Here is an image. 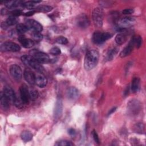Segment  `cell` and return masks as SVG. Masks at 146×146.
Returning <instances> with one entry per match:
<instances>
[{
  "label": "cell",
  "mask_w": 146,
  "mask_h": 146,
  "mask_svg": "<svg viewBox=\"0 0 146 146\" xmlns=\"http://www.w3.org/2000/svg\"><path fill=\"white\" fill-rule=\"evenodd\" d=\"M0 49L2 52H18L21 50V47L16 43L13 42H5L1 45Z\"/></svg>",
  "instance_id": "52a82bcc"
},
{
  "label": "cell",
  "mask_w": 146,
  "mask_h": 146,
  "mask_svg": "<svg viewBox=\"0 0 146 146\" xmlns=\"http://www.w3.org/2000/svg\"><path fill=\"white\" fill-rule=\"evenodd\" d=\"M0 102H1V106L3 110H7L9 108L10 101L6 96V95L3 94V92L1 93Z\"/></svg>",
  "instance_id": "ffe728a7"
},
{
  "label": "cell",
  "mask_w": 146,
  "mask_h": 146,
  "mask_svg": "<svg viewBox=\"0 0 146 146\" xmlns=\"http://www.w3.org/2000/svg\"><path fill=\"white\" fill-rule=\"evenodd\" d=\"M119 51V48L117 47H115L110 50H109L107 54V59L108 60H111L116 56Z\"/></svg>",
  "instance_id": "484cf974"
},
{
  "label": "cell",
  "mask_w": 146,
  "mask_h": 146,
  "mask_svg": "<svg viewBox=\"0 0 146 146\" xmlns=\"http://www.w3.org/2000/svg\"><path fill=\"white\" fill-rule=\"evenodd\" d=\"M134 40L133 37L131 39L128 45L121 51L120 54V56L121 58H124L128 55H129L132 51L133 48L134 47Z\"/></svg>",
  "instance_id": "2e32d148"
},
{
  "label": "cell",
  "mask_w": 146,
  "mask_h": 146,
  "mask_svg": "<svg viewBox=\"0 0 146 146\" xmlns=\"http://www.w3.org/2000/svg\"><path fill=\"white\" fill-rule=\"evenodd\" d=\"M92 136H93V139L94 140V141L98 144H100V140H99V136L98 135V133H96V132L94 130L92 132Z\"/></svg>",
  "instance_id": "8d00e7d4"
},
{
  "label": "cell",
  "mask_w": 146,
  "mask_h": 146,
  "mask_svg": "<svg viewBox=\"0 0 146 146\" xmlns=\"http://www.w3.org/2000/svg\"><path fill=\"white\" fill-rule=\"evenodd\" d=\"M94 24L96 27H102L103 25V11L99 7L95 8L92 14Z\"/></svg>",
  "instance_id": "5b68a950"
},
{
  "label": "cell",
  "mask_w": 146,
  "mask_h": 146,
  "mask_svg": "<svg viewBox=\"0 0 146 146\" xmlns=\"http://www.w3.org/2000/svg\"><path fill=\"white\" fill-rule=\"evenodd\" d=\"M99 58V52L96 50H91L87 52L84 61V67L86 70L90 71L97 65Z\"/></svg>",
  "instance_id": "6da1fadb"
},
{
  "label": "cell",
  "mask_w": 146,
  "mask_h": 146,
  "mask_svg": "<svg viewBox=\"0 0 146 146\" xmlns=\"http://www.w3.org/2000/svg\"><path fill=\"white\" fill-rule=\"evenodd\" d=\"M135 21V19L132 17H124L121 18L117 22V27L121 29H125L132 26Z\"/></svg>",
  "instance_id": "9c48e42d"
},
{
  "label": "cell",
  "mask_w": 146,
  "mask_h": 146,
  "mask_svg": "<svg viewBox=\"0 0 146 146\" xmlns=\"http://www.w3.org/2000/svg\"><path fill=\"white\" fill-rule=\"evenodd\" d=\"M30 55L40 63H48L50 60L48 55L43 52L39 51L36 50H33L30 52Z\"/></svg>",
  "instance_id": "8992f818"
},
{
  "label": "cell",
  "mask_w": 146,
  "mask_h": 146,
  "mask_svg": "<svg viewBox=\"0 0 146 146\" xmlns=\"http://www.w3.org/2000/svg\"><path fill=\"white\" fill-rule=\"evenodd\" d=\"M141 109V104L138 100L132 99L127 103V111L129 115L131 116L136 115Z\"/></svg>",
  "instance_id": "3957f363"
},
{
  "label": "cell",
  "mask_w": 146,
  "mask_h": 146,
  "mask_svg": "<svg viewBox=\"0 0 146 146\" xmlns=\"http://www.w3.org/2000/svg\"><path fill=\"white\" fill-rule=\"evenodd\" d=\"M63 112V103L62 99L59 98L57 99L54 110V117L55 119H58L60 117Z\"/></svg>",
  "instance_id": "4fadbf2b"
},
{
  "label": "cell",
  "mask_w": 146,
  "mask_h": 146,
  "mask_svg": "<svg viewBox=\"0 0 146 146\" xmlns=\"http://www.w3.org/2000/svg\"><path fill=\"white\" fill-rule=\"evenodd\" d=\"M55 145H59V146H71L73 145L74 143H72L70 141L66 140H63L59 141H57L55 144Z\"/></svg>",
  "instance_id": "1f68e13d"
},
{
  "label": "cell",
  "mask_w": 146,
  "mask_h": 146,
  "mask_svg": "<svg viewBox=\"0 0 146 146\" xmlns=\"http://www.w3.org/2000/svg\"><path fill=\"white\" fill-rule=\"evenodd\" d=\"M112 35L109 33H102L100 31H95L92 35V41L94 43L99 44L104 43L106 40L111 38Z\"/></svg>",
  "instance_id": "277c9868"
},
{
  "label": "cell",
  "mask_w": 146,
  "mask_h": 146,
  "mask_svg": "<svg viewBox=\"0 0 146 146\" xmlns=\"http://www.w3.org/2000/svg\"><path fill=\"white\" fill-rule=\"evenodd\" d=\"M23 2L21 1H5L4 2V4L5 6L9 9L15 10L17 7L21 6H22Z\"/></svg>",
  "instance_id": "d6986e66"
},
{
  "label": "cell",
  "mask_w": 146,
  "mask_h": 146,
  "mask_svg": "<svg viewBox=\"0 0 146 146\" xmlns=\"http://www.w3.org/2000/svg\"><path fill=\"white\" fill-rule=\"evenodd\" d=\"M122 13H123V14L128 15V14H131L133 13V10L132 9H125L123 10Z\"/></svg>",
  "instance_id": "f35d334b"
},
{
  "label": "cell",
  "mask_w": 146,
  "mask_h": 146,
  "mask_svg": "<svg viewBox=\"0 0 146 146\" xmlns=\"http://www.w3.org/2000/svg\"><path fill=\"white\" fill-rule=\"evenodd\" d=\"M19 40L21 43L22 46L26 48H31L34 44V42L33 40L28 38H25L23 36H20L19 38Z\"/></svg>",
  "instance_id": "44dd1931"
},
{
  "label": "cell",
  "mask_w": 146,
  "mask_h": 146,
  "mask_svg": "<svg viewBox=\"0 0 146 146\" xmlns=\"http://www.w3.org/2000/svg\"><path fill=\"white\" fill-rule=\"evenodd\" d=\"M25 25L29 29L32 30L33 31L41 32L43 30V27L40 23L34 19H27L25 22Z\"/></svg>",
  "instance_id": "8fae6325"
},
{
  "label": "cell",
  "mask_w": 146,
  "mask_h": 146,
  "mask_svg": "<svg viewBox=\"0 0 146 146\" xmlns=\"http://www.w3.org/2000/svg\"><path fill=\"white\" fill-rule=\"evenodd\" d=\"M134 45L136 48H139L142 44V38L140 35L133 36Z\"/></svg>",
  "instance_id": "d6a6232c"
},
{
  "label": "cell",
  "mask_w": 146,
  "mask_h": 146,
  "mask_svg": "<svg viewBox=\"0 0 146 146\" xmlns=\"http://www.w3.org/2000/svg\"><path fill=\"white\" fill-rule=\"evenodd\" d=\"M55 42L58 43V44H67L68 42V39L63 36H60L59 37H58L56 39H55Z\"/></svg>",
  "instance_id": "836d02e7"
},
{
  "label": "cell",
  "mask_w": 146,
  "mask_h": 146,
  "mask_svg": "<svg viewBox=\"0 0 146 146\" xmlns=\"http://www.w3.org/2000/svg\"><path fill=\"white\" fill-rule=\"evenodd\" d=\"M140 86V79L138 77H135L131 83V91L133 93H136L139 91Z\"/></svg>",
  "instance_id": "7402d4cb"
},
{
  "label": "cell",
  "mask_w": 146,
  "mask_h": 146,
  "mask_svg": "<svg viewBox=\"0 0 146 146\" xmlns=\"http://www.w3.org/2000/svg\"><path fill=\"white\" fill-rule=\"evenodd\" d=\"M22 62L26 66L33 68L40 72L44 71V68L43 66L40 64L39 62H38L33 56L31 55H23L21 58Z\"/></svg>",
  "instance_id": "7a4b0ae2"
},
{
  "label": "cell",
  "mask_w": 146,
  "mask_h": 146,
  "mask_svg": "<svg viewBox=\"0 0 146 146\" xmlns=\"http://www.w3.org/2000/svg\"><path fill=\"white\" fill-rule=\"evenodd\" d=\"M24 78L26 81L30 85H33L35 84V78L36 76L34 73L29 69H26L23 72Z\"/></svg>",
  "instance_id": "5bb4252c"
},
{
  "label": "cell",
  "mask_w": 146,
  "mask_h": 146,
  "mask_svg": "<svg viewBox=\"0 0 146 146\" xmlns=\"http://www.w3.org/2000/svg\"><path fill=\"white\" fill-rule=\"evenodd\" d=\"M17 22V19L15 18V17L11 15L7 18V19H6V21L5 22V23L8 26H13V25L16 24Z\"/></svg>",
  "instance_id": "f546056e"
},
{
  "label": "cell",
  "mask_w": 146,
  "mask_h": 146,
  "mask_svg": "<svg viewBox=\"0 0 146 146\" xmlns=\"http://www.w3.org/2000/svg\"><path fill=\"white\" fill-rule=\"evenodd\" d=\"M16 29H17V31L19 33H21V34H23V33H26L29 29L26 25L22 24V23L18 24L16 26Z\"/></svg>",
  "instance_id": "4316f807"
},
{
  "label": "cell",
  "mask_w": 146,
  "mask_h": 146,
  "mask_svg": "<svg viewBox=\"0 0 146 146\" xmlns=\"http://www.w3.org/2000/svg\"><path fill=\"white\" fill-rule=\"evenodd\" d=\"M76 23L78 27L82 29H86L90 25V21L86 14H81L78 16Z\"/></svg>",
  "instance_id": "7c38bea8"
},
{
  "label": "cell",
  "mask_w": 146,
  "mask_h": 146,
  "mask_svg": "<svg viewBox=\"0 0 146 146\" xmlns=\"http://www.w3.org/2000/svg\"><path fill=\"white\" fill-rule=\"evenodd\" d=\"M36 11L43 12V13H48L52 10V7L48 5H41L36 7L35 9H33Z\"/></svg>",
  "instance_id": "d4e9b609"
},
{
  "label": "cell",
  "mask_w": 146,
  "mask_h": 146,
  "mask_svg": "<svg viewBox=\"0 0 146 146\" xmlns=\"http://www.w3.org/2000/svg\"><path fill=\"white\" fill-rule=\"evenodd\" d=\"M68 133L71 136H75L76 135V131L73 128H70L68 130Z\"/></svg>",
  "instance_id": "ab89813d"
},
{
  "label": "cell",
  "mask_w": 146,
  "mask_h": 146,
  "mask_svg": "<svg viewBox=\"0 0 146 146\" xmlns=\"http://www.w3.org/2000/svg\"><path fill=\"white\" fill-rule=\"evenodd\" d=\"M66 95L68 99L75 100L79 96V90L75 87H70L66 91Z\"/></svg>",
  "instance_id": "e0dca14e"
},
{
  "label": "cell",
  "mask_w": 146,
  "mask_h": 146,
  "mask_svg": "<svg viewBox=\"0 0 146 146\" xmlns=\"http://www.w3.org/2000/svg\"><path fill=\"white\" fill-rule=\"evenodd\" d=\"M50 52L52 55H58L60 54L61 51L60 49L58 47H54L51 48L50 50Z\"/></svg>",
  "instance_id": "d590c367"
},
{
  "label": "cell",
  "mask_w": 146,
  "mask_h": 146,
  "mask_svg": "<svg viewBox=\"0 0 146 146\" xmlns=\"http://www.w3.org/2000/svg\"><path fill=\"white\" fill-rule=\"evenodd\" d=\"M32 36L36 41H40L43 39V35L40 32L33 31L32 33Z\"/></svg>",
  "instance_id": "e575fe53"
},
{
  "label": "cell",
  "mask_w": 146,
  "mask_h": 146,
  "mask_svg": "<svg viewBox=\"0 0 146 146\" xmlns=\"http://www.w3.org/2000/svg\"><path fill=\"white\" fill-rule=\"evenodd\" d=\"M47 83V78L42 74H38L35 78V84L39 87H44Z\"/></svg>",
  "instance_id": "ac0fdd59"
},
{
  "label": "cell",
  "mask_w": 146,
  "mask_h": 146,
  "mask_svg": "<svg viewBox=\"0 0 146 146\" xmlns=\"http://www.w3.org/2000/svg\"><path fill=\"white\" fill-rule=\"evenodd\" d=\"M21 137L22 140L25 142L29 141L33 138V134L29 131L26 130L22 132L21 134Z\"/></svg>",
  "instance_id": "cb8c5ba5"
},
{
  "label": "cell",
  "mask_w": 146,
  "mask_h": 146,
  "mask_svg": "<svg viewBox=\"0 0 146 146\" xmlns=\"http://www.w3.org/2000/svg\"><path fill=\"white\" fill-rule=\"evenodd\" d=\"M36 3L33 1H29L23 3L22 7L27 9H33L34 8Z\"/></svg>",
  "instance_id": "4dcf8cb0"
},
{
  "label": "cell",
  "mask_w": 146,
  "mask_h": 146,
  "mask_svg": "<svg viewBox=\"0 0 146 146\" xmlns=\"http://www.w3.org/2000/svg\"><path fill=\"white\" fill-rule=\"evenodd\" d=\"M127 39V36L124 33H120L118 34L115 37V42L119 45L123 44L125 42Z\"/></svg>",
  "instance_id": "603a6c76"
},
{
  "label": "cell",
  "mask_w": 146,
  "mask_h": 146,
  "mask_svg": "<svg viewBox=\"0 0 146 146\" xmlns=\"http://www.w3.org/2000/svg\"><path fill=\"white\" fill-rule=\"evenodd\" d=\"M144 126L143 123H138L133 127V130L136 133H142L144 132Z\"/></svg>",
  "instance_id": "83f0119b"
},
{
  "label": "cell",
  "mask_w": 146,
  "mask_h": 146,
  "mask_svg": "<svg viewBox=\"0 0 146 146\" xmlns=\"http://www.w3.org/2000/svg\"><path fill=\"white\" fill-rule=\"evenodd\" d=\"M35 13V10H31V11H29V12H27V13H25V15L26 16L29 17V16H31V15H33Z\"/></svg>",
  "instance_id": "60d3db41"
},
{
  "label": "cell",
  "mask_w": 146,
  "mask_h": 146,
  "mask_svg": "<svg viewBox=\"0 0 146 146\" xmlns=\"http://www.w3.org/2000/svg\"><path fill=\"white\" fill-rule=\"evenodd\" d=\"M29 94H30V99L32 100H36L39 96V93L38 91L34 88H30L29 90Z\"/></svg>",
  "instance_id": "f1b7e54d"
},
{
  "label": "cell",
  "mask_w": 146,
  "mask_h": 146,
  "mask_svg": "<svg viewBox=\"0 0 146 146\" xmlns=\"http://www.w3.org/2000/svg\"><path fill=\"white\" fill-rule=\"evenodd\" d=\"M22 11L19 9H15V10H13L12 11H11V14H13V16H18V15H20L21 14H22Z\"/></svg>",
  "instance_id": "74e56055"
},
{
  "label": "cell",
  "mask_w": 146,
  "mask_h": 146,
  "mask_svg": "<svg viewBox=\"0 0 146 146\" xmlns=\"http://www.w3.org/2000/svg\"><path fill=\"white\" fill-rule=\"evenodd\" d=\"M20 98L23 104H27L29 102L30 94L29 90L25 84H23L19 88Z\"/></svg>",
  "instance_id": "30bf717a"
},
{
  "label": "cell",
  "mask_w": 146,
  "mask_h": 146,
  "mask_svg": "<svg viewBox=\"0 0 146 146\" xmlns=\"http://www.w3.org/2000/svg\"><path fill=\"white\" fill-rule=\"evenodd\" d=\"M116 107H113L112 109H111V110H110V111L108 112V116L111 115V113H112L113 112H114L116 111Z\"/></svg>",
  "instance_id": "b9f144b4"
},
{
  "label": "cell",
  "mask_w": 146,
  "mask_h": 146,
  "mask_svg": "<svg viewBox=\"0 0 146 146\" xmlns=\"http://www.w3.org/2000/svg\"><path fill=\"white\" fill-rule=\"evenodd\" d=\"M3 92L6 95V96L9 99L10 102L14 103L17 97L16 96L15 93L13 89L9 86H5L3 88Z\"/></svg>",
  "instance_id": "9a60e30c"
},
{
  "label": "cell",
  "mask_w": 146,
  "mask_h": 146,
  "mask_svg": "<svg viewBox=\"0 0 146 146\" xmlns=\"http://www.w3.org/2000/svg\"><path fill=\"white\" fill-rule=\"evenodd\" d=\"M10 74L16 81H20L22 78V71L21 67L17 64H13L10 67Z\"/></svg>",
  "instance_id": "ba28073f"
}]
</instances>
